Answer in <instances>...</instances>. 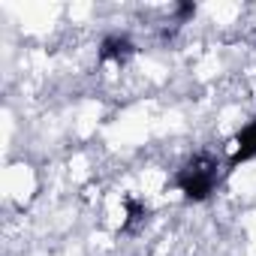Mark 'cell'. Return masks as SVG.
I'll return each mask as SVG.
<instances>
[{"mask_svg": "<svg viewBox=\"0 0 256 256\" xmlns=\"http://www.w3.org/2000/svg\"><path fill=\"white\" fill-rule=\"evenodd\" d=\"M193 12H196V6H193V4H181V6H178V18H190Z\"/></svg>", "mask_w": 256, "mask_h": 256, "instance_id": "5b68a950", "label": "cell"}, {"mask_svg": "<svg viewBox=\"0 0 256 256\" xmlns=\"http://www.w3.org/2000/svg\"><path fill=\"white\" fill-rule=\"evenodd\" d=\"M178 190L190 199V202H205L217 184V160L208 157V154H199L193 157L175 178Z\"/></svg>", "mask_w": 256, "mask_h": 256, "instance_id": "6da1fadb", "label": "cell"}, {"mask_svg": "<svg viewBox=\"0 0 256 256\" xmlns=\"http://www.w3.org/2000/svg\"><path fill=\"white\" fill-rule=\"evenodd\" d=\"M235 154H232V160H229V166L235 169L238 163H244V160H250V157H256V120H250L244 130L238 133V139H235Z\"/></svg>", "mask_w": 256, "mask_h": 256, "instance_id": "7a4b0ae2", "label": "cell"}, {"mask_svg": "<svg viewBox=\"0 0 256 256\" xmlns=\"http://www.w3.org/2000/svg\"><path fill=\"white\" fill-rule=\"evenodd\" d=\"M126 208H130V217H126V226H130V223H136V220H142L148 211L136 202V199H126Z\"/></svg>", "mask_w": 256, "mask_h": 256, "instance_id": "277c9868", "label": "cell"}, {"mask_svg": "<svg viewBox=\"0 0 256 256\" xmlns=\"http://www.w3.org/2000/svg\"><path fill=\"white\" fill-rule=\"evenodd\" d=\"M133 54V42L126 36H106L100 46V60H126Z\"/></svg>", "mask_w": 256, "mask_h": 256, "instance_id": "3957f363", "label": "cell"}]
</instances>
